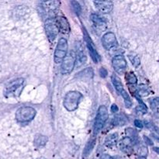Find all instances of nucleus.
I'll list each match as a JSON object with an SVG mask.
<instances>
[{
  "label": "nucleus",
  "mask_w": 159,
  "mask_h": 159,
  "mask_svg": "<svg viewBox=\"0 0 159 159\" xmlns=\"http://www.w3.org/2000/svg\"><path fill=\"white\" fill-rule=\"evenodd\" d=\"M90 20L93 22V26H94L95 30L99 32H102V31L105 30L106 28H107V23H106V20L100 16L97 15V14H92L90 16Z\"/></svg>",
  "instance_id": "ddd939ff"
},
{
  "label": "nucleus",
  "mask_w": 159,
  "mask_h": 159,
  "mask_svg": "<svg viewBox=\"0 0 159 159\" xmlns=\"http://www.w3.org/2000/svg\"><path fill=\"white\" fill-rule=\"evenodd\" d=\"M102 46L107 50L110 51L112 48L117 46V40L116 35L113 32L106 33L102 37Z\"/></svg>",
  "instance_id": "9b49d317"
},
{
  "label": "nucleus",
  "mask_w": 159,
  "mask_h": 159,
  "mask_svg": "<svg viewBox=\"0 0 159 159\" xmlns=\"http://www.w3.org/2000/svg\"><path fill=\"white\" fill-rule=\"evenodd\" d=\"M126 133L128 135V138H130V139L133 141V142L134 141V139H136L137 137H138V134H137L136 131L132 128H127V130H126Z\"/></svg>",
  "instance_id": "393cba45"
},
{
  "label": "nucleus",
  "mask_w": 159,
  "mask_h": 159,
  "mask_svg": "<svg viewBox=\"0 0 159 159\" xmlns=\"http://www.w3.org/2000/svg\"><path fill=\"white\" fill-rule=\"evenodd\" d=\"M95 6L99 12L102 13H110L113 8V3L110 1H95Z\"/></svg>",
  "instance_id": "4468645a"
},
{
  "label": "nucleus",
  "mask_w": 159,
  "mask_h": 159,
  "mask_svg": "<svg viewBox=\"0 0 159 159\" xmlns=\"http://www.w3.org/2000/svg\"><path fill=\"white\" fill-rule=\"evenodd\" d=\"M37 159H45V158H43V157H40V158H37Z\"/></svg>",
  "instance_id": "c9c22d12"
},
{
  "label": "nucleus",
  "mask_w": 159,
  "mask_h": 159,
  "mask_svg": "<svg viewBox=\"0 0 159 159\" xmlns=\"http://www.w3.org/2000/svg\"><path fill=\"white\" fill-rule=\"evenodd\" d=\"M112 65H113V68L116 72L119 73V74H122L127 68V63L124 56L116 55L113 58Z\"/></svg>",
  "instance_id": "f8f14e48"
},
{
  "label": "nucleus",
  "mask_w": 159,
  "mask_h": 159,
  "mask_svg": "<svg viewBox=\"0 0 159 159\" xmlns=\"http://www.w3.org/2000/svg\"><path fill=\"white\" fill-rule=\"evenodd\" d=\"M133 141L128 137H125L123 138L120 142V148L122 152L124 153L130 154L132 151V148H133Z\"/></svg>",
  "instance_id": "dca6fc26"
},
{
  "label": "nucleus",
  "mask_w": 159,
  "mask_h": 159,
  "mask_svg": "<svg viewBox=\"0 0 159 159\" xmlns=\"http://www.w3.org/2000/svg\"><path fill=\"white\" fill-rule=\"evenodd\" d=\"M94 75V71L92 68H86L82 71H79L76 74V78L78 79H80L82 81H87L93 79Z\"/></svg>",
  "instance_id": "f3484780"
},
{
  "label": "nucleus",
  "mask_w": 159,
  "mask_h": 159,
  "mask_svg": "<svg viewBox=\"0 0 159 159\" xmlns=\"http://www.w3.org/2000/svg\"><path fill=\"white\" fill-rule=\"evenodd\" d=\"M44 29L48 40L51 42L54 41L59 33L55 20L54 18L47 19L44 23Z\"/></svg>",
  "instance_id": "6e6552de"
},
{
  "label": "nucleus",
  "mask_w": 159,
  "mask_h": 159,
  "mask_svg": "<svg viewBox=\"0 0 159 159\" xmlns=\"http://www.w3.org/2000/svg\"><path fill=\"white\" fill-rule=\"evenodd\" d=\"M134 124H135V126H136L137 127H138V128H142L143 126H144V125H143L142 121H141L140 120H135Z\"/></svg>",
  "instance_id": "7c9ffc66"
},
{
  "label": "nucleus",
  "mask_w": 159,
  "mask_h": 159,
  "mask_svg": "<svg viewBox=\"0 0 159 159\" xmlns=\"http://www.w3.org/2000/svg\"><path fill=\"white\" fill-rule=\"evenodd\" d=\"M56 24H57L58 30L61 33L65 34H69L70 30V25L68 23V20L64 16H58L57 19H55Z\"/></svg>",
  "instance_id": "2eb2a0df"
},
{
  "label": "nucleus",
  "mask_w": 159,
  "mask_h": 159,
  "mask_svg": "<svg viewBox=\"0 0 159 159\" xmlns=\"http://www.w3.org/2000/svg\"><path fill=\"white\" fill-rule=\"evenodd\" d=\"M60 4V2L58 1L42 2L41 9L43 10V14L48 16V18H54Z\"/></svg>",
  "instance_id": "9d476101"
},
{
  "label": "nucleus",
  "mask_w": 159,
  "mask_h": 159,
  "mask_svg": "<svg viewBox=\"0 0 159 159\" xmlns=\"http://www.w3.org/2000/svg\"><path fill=\"white\" fill-rule=\"evenodd\" d=\"M138 154L139 157H147L148 148L145 146H141L138 150Z\"/></svg>",
  "instance_id": "cd10ccee"
},
{
  "label": "nucleus",
  "mask_w": 159,
  "mask_h": 159,
  "mask_svg": "<svg viewBox=\"0 0 159 159\" xmlns=\"http://www.w3.org/2000/svg\"><path fill=\"white\" fill-rule=\"evenodd\" d=\"M117 159H120V158H117Z\"/></svg>",
  "instance_id": "e433bc0d"
},
{
  "label": "nucleus",
  "mask_w": 159,
  "mask_h": 159,
  "mask_svg": "<svg viewBox=\"0 0 159 159\" xmlns=\"http://www.w3.org/2000/svg\"><path fill=\"white\" fill-rule=\"evenodd\" d=\"M109 117L108 110L105 106H100L98 109L97 114H96V120H95L94 127H93V131L94 134H97L99 131L102 129L104 125L107 123Z\"/></svg>",
  "instance_id": "f03ea898"
},
{
  "label": "nucleus",
  "mask_w": 159,
  "mask_h": 159,
  "mask_svg": "<svg viewBox=\"0 0 159 159\" xmlns=\"http://www.w3.org/2000/svg\"><path fill=\"white\" fill-rule=\"evenodd\" d=\"M37 114L35 109L30 107H23L18 109L16 113V119L20 123H28L34 120Z\"/></svg>",
  "instance_id": "7ed1b4c3"
},
{
  "label": "nucleus",
  "mask_w": 159,
  "mask_h": 159,
  "mask_svg": "<svg viewBox=\"0 0 159 159\" xmlns=\"http://www.w3.org/2000/svg\"><path fill=\"white\" fill-rule=\"evenodd\" d=\"M68 51V41L65 38L59 39L54 51V60L56 64L61 63Z\"/></svg>",
  "instance_id": "423d86ee"
},
{
  "label": "nucleus",
  "mask_w": 159,
  "mask_h": 159,
  "mask_svg": "<svg viewBox=\"0 0 159 159\" xmlns=\"http://www.w3.org/2000/svg\"><path fill=\"white\" fill-rule=\"evenodd\" d=\"M144 141H145V142L148 143V144H149V145H152V144H153L152 141L150 139V138H148V137H146V136H144Z\"/></svg>",
  "instance_id": "473e14b6"
},
{
  "label": "nucleus",
  "mask_w": 159,
  "mask_h": 159,
  "mask_svg": "<svg viewBox=\"0 0 159 159\" xmlns=\"http://www.w3.org/2000/svg\"><path fill=\"white\" fill-rule=\"evenodd\" d=\"M112 82H113V85H114L115 89L117 91V93L124 98V103L127 108H130L132 106V101L130 99V96L128 95L127 92L124 89V85H123L122 82H121V79L118 77L116 75L113 74L111 77Z\"/></svg>",
  "instance_id": "20e7f679"
},
{
  "label": "nucleus",
  "mask_w": 159,
  "mask_h": 159,
  "mask_svg": "<svg viewBox=\"0 0 159 159\" xmlns=\"http://www.w3.org/2000/svg\"><path fill=\"white\" fill-rule=\"evenodd\" d=\"M138 159H147V158L146 157H139Z\"/></svg>",
  "instance_id": "f704fd0d"
},
{
  "label": "nucleus",
  "mask_w": 159,
  "mask_h": 159,
  "mask_svg": "<svg viewBox=\"0 0 159 159\" xmlns=\"http://www.w3.org/2000/svg\"><path fill=\"white\" fill-rule=\"evenodd\" d=\"M118 137L119 136H118L117 133H113L109 134L105 140V145L107 147L110 148H114L117 144L118 138H119Z\"/></svg>",
  "instance_id": "6ab92c4d"
},
{
  "label": "nucleus",
  "mask_w": 159,
  "mask_h": 159,
  "mask_svg": "<svg viewBox=\"0 0 159 159\" xmlns=\"http://www.w3.org/2000/svg\"><path fill=\"white\" fill-rule=\"evenodd\" d=\"M150 105L151 107L153 110L155 112H158V98H155V99H152L150 100Z\"/></svg>",
  "instance_id": "c85d7f7f"
},
{
  "label": "nucleus",
  "mask_w": 159,
  "mask_h": 159,
  "mask_svg": "<svg viewBox=\"0 0 159 159\" xmlns=\"http://www.w3.org/2000/svg\"><path fill=\"white\" fill-rule=\"evenodd\" d=\"M128 57L134 67L138 68V67L139 66L140 64H141V59H140L139 56H138V54H134V53H131V54H129Z\"/></svg>",
  "instance_id": "4be33fe9"
},
{
  "label": "nucleus",
  "mask_w": 159,
  "mask_h": 159,
  "mask_svg": "<svg viewBox=\"0 0 159 159\" xmlns=\"http://www.w3.org/2000/svg\"><path fill=\"white\" fill-rule=\"evenodd\" d=\"M99 75H100L102 78H106L107 75H108V71H107V70L105 68H101L99 69Z\"/></svg>",
  "instance_id": "c756f323"
},
{
  "label": "nucleus",
  "mask_w": 159,
  "mask_h": 159,
  "mask_svg": "<svg viewBox=\"0 0 159 159\" xmlns=\"http://www.w3.org/2000/svg\"><path fill=\"white\" fill-rule=\"evenodd\" d=\"M48 141V138L42 134H37L34 138V145L37 148H42L46 145Z\"/></svg>",
  "instance_id": "412c9836"
},
{
  "label": "nucleus",
  "mask_w": 159,
  "mask_h": 159,
  "mask_svg": "<svg viewBox=\"0 0 159 159\" xmlns=\"http://www.w3.org/2000/svg\"><path fill=\"white\" fill-rule=\"evenodd\" d=\"M138 93L139 94V96H147L149 94V92L148 90L147 86H144V85H141L138 88Z\"/></svg>",
  "instance_id": "a878e982"
},
{
  "label": "nucleus",
  "mask_w": 159,
  "mask_h": 159,
  "mask_svg": "<svg viewBox=\"0 0 159 159\" xmlns=\"http://www.w3.org/2000/svg\"><path fill=\"white\" fill-rule=\"evenodd\" d=\"M71 3V5H72L73 9H74L75 12H76V14H77V15H80L81 12H82V8H81L79 3L75 1H72Z\"/></svg>",
  "instance_id": "bb28decb"
},
{
  "label": "nucleus",
  "mask_w": 159,
  "mask_h": 159,
  "mask_svg": "<svg viewBox=\"0 0 159 159\" xmlns=\"http://www.w3.org/2000/svg\"><path fill=\"white\" fill-rule=\"evenodd\" d=\"M118 110H119V109H118V107L116 105V104H113V105H112V107H111V112H112V113H116V112L118 111Z\"/></svg>",
  "instance_id": "2f4dec72"
},
{
  "label": "nucleus",
  "mask_w": 159,
  "mask_h": 159,
  "mask_svg": "<svg viewBox=\"0 0 159 159\" xmlns=\"http://www.w3.org/2000/svg\"><path fill=\"white\" fill-rule=\"evenodd\" d=\"M24 83V79L19 78L9 82L5 89V96L6 97H13L20 94Z\"/></svg>",
  "instance_id": "39448f33"
},
{
  "label": "nucleus",
  "mask_w": 159,
  "mask_h": 159,
  "mask_svg": "<svg viewBox=\"0 0 159 159\" xmlns=\"http://www.w3.org/2000/svg\"><path fill=\"white\" fill-rule=\"evenodd\" d=\"M127 123V119L123 115H116L115 117L113 118V124L114 125H120L123 126Z\"/></svg>",
  "instance_id": "5701e85b"
},
{
  "label": "nucleus",
  "mask_w": 159,
  "mask_h": 159,
  "mask_svg": "<svg viewBox=\"0 0 159 159\" xmlns=\"http://www.w3.org/2000/svg\"><path fill=\"white\" fill-rule=\"evenodd\" d=\"M83 33H84V39H85L87 48H88L89 54L91 55L92 59H93V61H94L95 63H99L101 60L100 55H99V53H98L97 50H96V47H95L92 39L89 37V35L86 30L83 29Z\"/></svg>",
  "instance_id": "1a4fd4ad"
},
{
  "label": "nucleus",
  "mask_w": 159,
  "mask_h": 159,
  "mask_svg": "<svg viewBox=\"0 0 159 159\" xmlns=\"http://www.w3.org/2000/svg\"><path fill=\"white\" fill-rule=\"evenodd\" d=\"M82 99V94L77 91L68 92L65 96L64 99V107L68 111L72 112L77 110L80 103L81 99Z\"/></svg>",
  "instance_id": "f257e3e1"
},
{
  "label": "nucleus",
  "mask_w": 159,
  "mask_h": 159,
  "mask_svg": "<svg viewBox=\"0 0 159 159\" xmlns=\"http://www.w3.org/2000/svg\"><path fill=\"white\" fill-rule=\"evenodd\" d=\"M75 65V53L70 51L61 61V71L63 75H68L72 71Z\"/></svg>",
  "instance_id": "0eeeda50"
},
{
  "label": "nucleus",
  "mask_w": 159,
  "mask_h": 159,
  "mask_svg": "<svg viewBox=\"0 0 159 159\" xmlns=\"http://www.w3.org/2000/svg\"><path fill=\"white\" fill-rule=\"evenodd\" d=\"M95 144H96V140L95 139L90 140V141L87 143L85 148H84L83 153H82V158H83V159H87L89 158V156L90 154H91L92 151L94 148Z\"/></svg>",
  "instance_id": "aec40b11"
},
{
  "label": "nucleus",
  "mask_w": 159,
  "mask_h": 159,
  "mask_svg": "<svg viewBox=\"0 0 159 159\" xmlns=\"http://www.w3.org/2000/svg\"><path fill=\"white\" fill-rule=\"evenodd\" d=\"M125 78L127 83L130 84V85H136L137 84V81H138V79H137L136 75H135L134 74V72H132V71L127 73V74L126 75Z\"/></svg>",
  "instance_id": "b1692460"
},
{
  "label": "nucleus",
  "mask_w": 159,
  "mask_h": 159,
  "mask_svg": "<svg viewBox=\"0 0 159 159\" xmlns=\"http://www.w3.org/2000/svg\"><path fill=\"white\" fill-rule=\"evenodd\" d=\"M100 159H113V158H112L111 156H110L109 155H107V154H106V155H102V156L101 157Z\"/></svg>",
  "instance_id": "72a5a7b5"
},
{
  "label": "nucleus",
  "mask_w": 159,
  "mask_h": 159,
  "mask_svg": "<svg viewBox=\"0 0 159 159\" xmlns=\"http://www.w3.org/2000/svg\"><path fill=\"white\" fill-rule=\"evenodd\" d=\"M87 57L85 55V52L82 49H79L78 51L77 54H75V65L76 68H80L81 66L84 65L86 62Z\"/></svg>",
  "instance_id": "a211bd4d"
}]
</instances>
